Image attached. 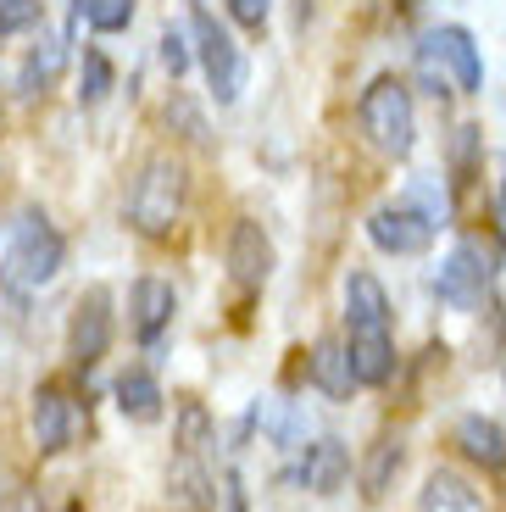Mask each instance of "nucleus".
<instances>
[{"instance_id": "nucleus-8", "label": "nucleus", "mask_w": 506, "mask_h": 512, "mask_svg": "<svg viewBox=\"0 0 506 512\" xmlns=\"http://www.w3.org/2000/svg\"><path fill=\"white\" fill-rule=\"evenodd\" d=\"M28 429H34V446L45 451V457H56V451L73 446L78 407H73V396H67L62 384H39L34 396H28Z\"/></svg>"}, {"instance_id": "nucleus-18", "label": "nucleus", "mask_w": 506, "mask_h": 512, "mask_svg": "<svg viewBox=\"0 0 506 512\" xmlns=\"http://www.w3.org/2000/svg\"><path fill=\"white\" fill-rule=\"evenodd\" d=\"M418 512H490V507L456 468H434L418 490Z\"/></svg>"}, {"instance_id": "nucleus-11", "label": "nucleus", "mask_w": 506, "mask_h": 512, "mask_svg": "<svg viewBox=\"0 0 506 512\" xmlns=\"http://www.w3.org/2000/svg\"><path fill=\"white\" fill-rule=\"evenodd\" d=\"M295 479H301L306 490H317V496H334V490L351 479V446L345 440H317V446H301V468H295Z\"/></svg>"}, {"instance_id": "nucleus-2", "label": "nucleus", "mask_w": 506, "mask_h": 512, "mask_svg": "<svg viewBox=\"0 0 506 512\" xmlns=\"http://www.w3.org/2000/svg\"><path fill=\"white\" fill-rule=\"evenodd\" d=\"M362 134L373 145H379L384 156H412V145H418V112H412V90H406L395 73L373 78L362 90Z\"/></svg>"}, {"instance_id": "nucleus-12", "label": "nucleus", "mask_w": 506, "mask_h": 512, "mask_svg": "<svg viewBox=\"0 0 506 512\" xmlns=\"http://www.w3.org/2000/svg\"><path fill=\"white\" fill-rule=\"evenodd\" d=\"M456 451L473 462V468H484V474H501L506 468V429L495 418H484V412H468V418H456Z\"/></svg>"}, {"instance_id": "nucleus-31", "label": "nucleus", "mask_w": 506, "mask_h": 512, "mask_svg": "<svg viewBox=\"0 0 506 512\" xmlns=\"http://www.w3.org/2000/svg\"><path fill=\"white\" fill-rule=\"evenodd\" d=\"M501 384H506V368H501Z\"/></svg>"}, {"instance_id": "nucleus-14", "label": "nucleus", "mask_w": 506, "mask_h": 512, "mask_svg": "<svg viewBox=\"0 0 506 512\" xmlns=\"http://www.w3.org/2000/svg\"><path fill=\"white\" fill-rule=\"evenodd\" d=\"M128 312H134V334H140L145 346H156L162 329L173 323V312H178L173 284H167V279H140L134 290H128Z\"/></svg>"}, {"instance_id": "nucleus-22", "label": "nucleus", "mask_w": 506, "mask_h": 512, "mask_svg": "<svg viewBox=\"0 0 506 512\" xmlns=\"http://www.w3.org/2000/svg\"><path fill=\"white\" fill-rule=\"evenodd\" d=\"M112 62H106L101 51H84V67H78V101L84 106H101L106 95H112Z\"/></svg>"}, {"instance_id": "nucleus-24", "label": "nucleus", "mask_w": 506, "mask_h": 512, "mask_svg": "<svg viewBox=\"0 0 506 512\" xmlns=\"http://www.w3.org/2000/svg\"><path fill=\"white\" fill-rule=\"evenodd\" d=\"M451 173L456 184H473V173H479V128L473 123H462L451 134Z\"/></svg>"}, {"instance_id": "nucleus-19", "label": "nucleus", "mask_w": 506, "mask_h": 512, "mask_svg": "<svg viewBox=\"0 0 506 512\" xmlns=\"http://www.w3.org/2000/svg\"><path fill=\"white\" fill-rule=\"evenodd\" d=\"M62 67H67V39H56V34H45L34 45V51L23 56V73H17V90L23 95H45L62 78Z\"/></svg>"}, {"instance_id": "nucleus-3", "label": "nucleus", "mask_w": 506, "mask_h": 512, "mask_svg": "<svg viewBox=\"0 0 506 512\" xmlns=\"http://www.w3.org/2000/svg\"><path fill=\"white\" fill-rule=\"evenodd\" d=\"M62 234L51 229V218L45 212H23L12 229V284H23V290H39V284H51L56 273H62Z\"/></svg>"}, {"instance_id": "nucleus-28", "label": "nucleus", "mask_w": 506, "mask_h": 512, "mask_svg": "<svg viewBox=\"0 0 506 512\" xmlns=\"http://www.w3.org/2000/svg\"><path fill=\"white\" fill-rule=\"evenodd\" d=\"M495 234L506 240V184H501V195H495Z\"/></svg>"}, {"instance_id": "nucleus-20", "label": "nucleus", "mask_w": 506, "mask_h": 512, "mask_svg": "<svg viewBox=\"0 0 506 512\" xmlns=\"http://www.w3.org/2000/svg\"><path fill=\"white\" fill-rule=\"evenodd\" d=\"M401 462H406V446L395 435H379L373 446H367V462H362V496L367 501H384L395 485V474H401Z\"/></svg>"}, {"instance_id": "nucleus-29", "label": "nucleus", "mask_w": 506, "mask_h": 512, "mask_svg": "<svg viewBox=\"0 0 506 512\" xmlns=\"http://www.w3.org/2000/svg\"><path fill=\"white\" fill-rule=\"evenodd\" d=\"M62 512H84V507H78V501H67V507H62Z\"/></svg>"}, {"instance_id": "nucleus-27", "label": "nucleus", "mask_w": 506, "mask_h": 512, "mask_svg": "<svg viewBox=\"0 0 506 512\" xmlns=\"http://www.w3.org/2000/svg\"><path fill=\"white\" fill-rule=\"evenodd\" d=\"M228 12L240 17L245 28H262L267 23V0H228Z\"/></svg>"}, {"instance_id": "nucleus-25", "label": "nucleus", "mask_w": 506, "mask_h": 512, "mask_svg": "<svg viewBox=\"0 0 506 512\" xmlns=\"http://www.w3.org/2000/svg\"><path fill=\"white\" fill-rule=\"evenodd\" d=\"M39 23V0H0V34H23Z\"/></svg>"}, {"instance_id": "nucleus-7", "label": "nucleus", "mask_w": 506, "mask_h": 512, "mask_svg": "<svg viewBox=\"0 0 506 512\" xmlns=\"http://www.w3.org/2000/svg\"><path fill=\"white\" fill-rule=\"evenodd\" d=\"M434 229H440V223H434L429 212H418V206H406V201L379 206V212L367 218V240L390 256H423L434 245Z\"/></svg>"}, {"instance_id": "nucleus-1", "label": "nucleus", "mask_w": 506, "mask_h": 512, "mask_svg": "<svg viewBox=\"0 0 506 512\" xmlns=\"http://www.w3.org/2000/svg\"><path fill=\"white\" fill-rule=\"evenodd\" d=\"M184 201H190V173H184V162L178 156H151L140 167L134 190H128V223L145 240H162V234L178 229Z\"/></svg>"}, {"instance_id": "nucleus-30", "label": "nucleus", "mask_w": 506, "mask_h": 512, "mask_svg": "<svg viewBox=\"0 0 506 512\" xmlns=\"http://www.w3.org/2000/svg\"><path fill=\"white\" fill-rule=\"evenodd\" d=\"M401 6H423V0H401Z\"/></svg>"}, {"instance_id": "nucleus-13", "label": "nucleus", "mask_w": 506, "mask_h": 512, "mask_svg": "<svg viewBox=\"0 0 506 512\" xmlns=\"http://www.w3.org/2000/svg\"><path fill=\"white\" fill-rule=\"evenodd\" d=\"M306 373H312V384H317L329 401H351V390L362 384V379H356V362H351V346H345V340H334V334L312 346Z\"/></svg>"}, {"instance_id": "nucleus-15", "label": "nucleus", "mask_w": 506, "mask_h": 512, "mask_svg": "<svg viewBox=\"0 0 506 512\" xmlns=\"http://www.w3.org/2000/svg\"><path fill=\"white\" fill-rule=\"evenodd\" d=\"M345 346H351V362H356V379L367 390L395 379V334L390 329H345Z\"/></svg>"}, {"instance_id": "nucleus-6", "label": "nucleus", "mask_w": 506, "mask_h": 512, "mask_svg": "<svg viewBox=\"0 0 506 512\" xmlns=\"http://www.w3.org/2000/svg\"><path fill=\"white\" fill-rule=\"evenodd\" d=\"M106 351H112V295L84 290L73 307V323H67V357H73V368L89 373Z\"/></svg>"}, {"instance_id": "nucleus-26", "label": "nucleus", "mask_w": 506, "mask_h": 512, "mask_svg": "<svg viewBox=\"0 0 506 512\" xmlns=\"http://www.w3.org/2000/svg\"><path fill=\"white\" fill-rule=\"evenodd\" d=\"M162 67H167L173 78L190 67V39L178 34V28H167V34H162Z\"/></svg>"}, {"instance_id": "nucleus-9", "label": "nucleus", "mask_w": 506, "mask_h": 512, "mask_svg": "<svg viewBox=\"0 0 506 512\" xmlns=\"http://www.w3.org/2000/svg\"><path fill=\"white\" fill-rule=\"evenodd\" d=\"M423 67H451V73H456V90H462V95H479V90H484L479 45H473L468 28H456V23L423 34Z\"/></svg>"}, {"instance_id": "nucleus-23", "label": "nucleus", "mask_w": 506, "mask_h": 512, "mask_svg": "<svg viewBox=\"0 0 506 512\" xmlns=\"http://www.w3.org/2000/svg\"><path fill=\"white\" fill-rule=\"evenodd\" d=\"M78 17L95 34H117V28L134 23V0H78Z\"/></svg>"}, {"instance_id": "nucleus-21", "label": "nucleus", "mask_w": 506, "mask_h": 512, "mask_svg": "<svg viewBox=\"0 0 506 512\" xmlns=\"http://www.w3.org/2000/svg\"><path fill=\"white\" fill-rule=\"evenodd\" d=\"M206 440H212V418H206V407L201 401H184V407H178V457L201 462Z\"/></svg>"}, {"instance_id": "nucleus-10", "label": "nucleus", "mask_w": 506, "mask_h": 512, "mask_svg": "<svg viewBox=\"0 0 506 512\" xmlns=\"http://www.w3.org/2000/svg\"><path fill=\"white\" fill-rule=\"evenodd\" d=\"M267 273H273V240L262 234V223L240 218L228 229V279L240 290H262Z\"/></svg>"}, {"instance_id": "nucleus-5", "label": "nucleus", "mask_w": 506, "mask_h": 512, "mask_svg": "<svg viewBox=\"0 0 506 512\" xmlns=\"http://www.w3.org/2000/svg\"><path fill=\"white\" fill-rule=\"evenodd\" d=\"M490 279H495L490 251H484V245H473V240H462L440 262V273H434V295H440L445 307H456V312H473L484 301V290H490Z\"/></svg>"}, {"instance_id": "nucleus-17", "label": "nucleus", "mask_w": 506, "mask_h": 512, "mask_svg": "<svg viewBox=\"0 0 506 512\" xmlns=\"http://www.w3.org/2000/svg\"><path fill=\"white\" fill-rule=\"evenodd\" d=\"M112 396H117V412H123L128 423H156L162 418V401H167L151 368H123L112 384Z\"/></svg>"}, {"instance_id": "nucleus-16", "label": "nucleus", "mask_w": 506, "mask_h": 512, "mask_svg": "<svg viewBox=\"0 0 506 512\" xmlns=\"http://www.w3.org/2000/svg\"><path fill=\"white\" fill-rule=\"evenodd\" d=\"M345 329H390V290L362 268L345 279Z\"/></svg>"}, {"instance_id": "nucleus-4", "label": "nucleus", "mask_w": 506, "mask_h": 512, "mask_svg": "<svg viewBox=\"0 0 506 512\" xmlns=\"http://www.w3.org/2000/svg\"><path fill=\"white\" fill-rule=\"evenodd\" d=\"M195 56H201V67H206V84H212V95L217 101H240V90H245V56H240V45L228 39V28L217 23L206 6H195Z\"/></svg>"}]
</instances>
